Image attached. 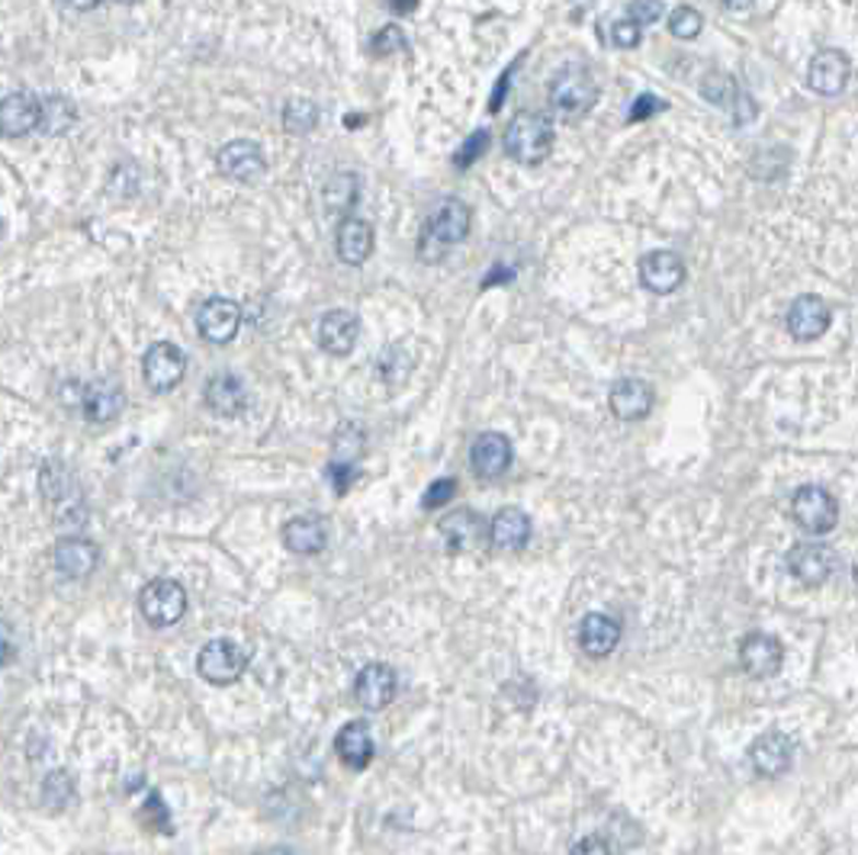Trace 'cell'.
<instances>
[{"label":"cell","instance_id":"cell-1","mask_svg":"<svg viewBox=\"0 0 858 855\" xmlns=\"http://www.w3.org/2000/svg\"><path fill=\"white\" fill-rule=\"evenodd\" d=\"M39 492L46 502V512L58 527H81L88 522V499L78 482L61 460H46L39 470Z\"/></svg>","mask_w":858,"mask_h":855},{"label":"cell","instance_id":"cell-2","mask_svg":"<svg viewBox=\"0 0 858 855\" xmlns=\"http://www.w3.org/2000/svg\"><path fill=\"white\" fill-rule=\"evenodd\" d=\"M502 145H505V155L518 164H540L547 161V155L553 151V123L547 113H537V110H518L515 119L505 126V136H502Z\"/></svg>","mask_w":858,"mask_h":855},{"label":"cell","instance_id":"cell-3","mask_svg":"<svg viewBox=\"0 0 858 855\" xmlns=\"http://www.w3.org/2000/svg\"><path fill=\"white\" fill-rule=\"evenodd\" d=\"M467 236H470V209H467V203L450 196L431 213V219L425 223V232L419 238V254H422L425 264H434V261L444 258L447 248L460 244Z\"/></svg>","mask_w":858,"mask_h":855},{"label":"cell","instance_id":"cell-4","mask_svg":"<svg viewBox=\"0 0 858 855\" xmlns=\"http://www.w3.org/2000/svg\"><path fill=\"white\" fill-rule=\"evenodd\" d=\"M547 96H550V106L560 113V116H585L595 100H598V81L595 75L585 68V65H567L553 75L550 88H547Z\"/></svg>","mask_w":858,"mask_h":855},{"label":"cell","instance_id":"cell-5","mask_svg":"<svg viewBox=\"0 0 858 855\" xmlns=\"http://www.w3.org/2000/svg\"><path fill=\"white\" fill-rule=\"evenodd\" d=\"M139 608L148 624L155 627H171L184 618L187 612V592L174 579H151L139 592Z\"/></svg>","mask_w":858,"mask_h":855},{"label":"cell","instance_id":"cell-6","mask_svg":"<svg viewBox=\"0 0 858 855\" xmlns=\"http://www.w3.org/2000/svg\"><path fill=\"white\" fill-rule=\"evenodd\" d=\"M187 374V354L171 341H155L142 357V377L151 392L178 389Z\"/></svg>","mask_w":858,"mask_h":855},{"label":"cell","instance_id":"cell-7","mask_svg":"<svg viewBox=\"0 0 858 855\" xmlns=\"http://www.w3.org/2000/svg\"><path fill=\"white\" fill-rule=\"evenodd\" d=\"M791 515L808 534H826L839 522V502L823 486H801L791 499Z\"/></svg>","mask_w":858,"mask_h":855},{"label":"cell","instance_id":"cell-8","mask_svg":"<svg viewBox=\"0 0 858 855\" xmlns=\"http://www.w3.org/2000/svg\"><path fill=\"white\" fill-rule=\"evenodd\" d=\"M244 665H248L244 650H241L239 643L222 640V637H219V640H209V643L199 650V657H196V672H199L209 685H232L241 672H244Z\"/></svg>","mask_w":858,"mask_h":855},{"label":"cell","instance_id":"cell-9","mask_svg":"<svg viewBox=\"0 0 858 855\" xmlns=\"http://www.w3.org/2000/svg\"><path fill=\"white\" fill-rule=\"evenodd\" d=\"M241 329V306L229 296H209L196 312V332L209 344H229Z\"/></svg>","mask_w":858,"mask_h":855},{"label":"cell","instance_id":"cell-10","mask_svg":"<svg viewBox=\"0 0 858 855\" xmlns=\"http://www.w3.org/2000/svg\"><path fill=\"white\" fill-rule=\"evenodd\" d=\"M216 164L236 184H258L267 174L264 151H261V145L251 142V139H236V142L222 145L219 155H216Z\"/></svg>","mask_w":858,"mask_h":855},{"label":"cell","instance_id":"cell-11","mask_svg":"<svg viewBox=\"0 0 858 855\" xmlns=\"http://www.w3.org/2000/svg\"><path fill=\"white\" fill-rule=\"evenodd\" d=\"M853 78V61L839 48H823L811 58L808 68V88L820 96H839Z\"/></svg>","mask_w":858,"mask_h":855},{"label":"cell","instance_id":"cell-12","mask_svg":"<svg viewBox=\"0 0 858 855\" xmlns=\"http://www.w3.org/2000/svg\"><path fill=\"white\" fill-rule=\"evenodd\" d=\"M43 123V96L33 91H13L3 96L0 103V133L7 139H20L33 129H39Z\"/></svg>","mask_w":858,"mask_h":855},{"label":"cell","instance_id":"cell-13","mask_svg":"<svg viewBox=\"0 0 858 855\" xmlns=\"http://www.w3.org/2000/svg\"><path fill=\"white\" fill-rule=\"evenodd\" d=\"M374 244H377L374 226L361 216H344L334 229V251H338L341 264H347V267L367 264L374 254Z\"/></svg>","mask_w":858,"mask_h":855},{"label":"cell","instance_id":"cell-14","mask_svg":"<svg viewBox=\"0 0 858 855\" xmlns=\"http://www.w3.org/2000/svg\"><path fill=\"white\" fill-rule=\"evenodd\" d=\"M399 692V675L396 669H389L386 663H367L357 672L354 682V698L361 702V708L367 711H382Z\"/></svg>","mask_w":858,"mask_h":855},{"label":"cell","instance_id":"cell-15","mask_svg":"<svg viewBox=\"0 0 858 855\" xmlns=\"http://www.w3.org/2000/svg\"><path fill=\"white\" fill-rule=\"evenodd\" d=\"M836 567H839V557L826 544H798L788 554V572L804 585H820V582L833 579Z\"/></svg>","mask_w":858,"mask_h":855},{"label":"cell","instance_id":"cell-16","mask_svg":"<svg viewBox=\"0 0 858 855\" xmlns=\"http://www.w3.org/2000/svg\"><path fill=\"white\" fill-rule=\"evenodd\" d=\"M830 319H833V312H830L826 299L816 293H804L788 309V332L794 341H816L830 329Z\"/></svg>","mask_w":858,"mask_h":855},{"label":"cell","instance_id":"cell-17","mask_svg":"<svg viewBox=\"0 0 858 855\" xmlns=\"http://www.w3.org/2000/svg\"><path fill=\"white\" fill-rule=\"evenodd\" d=\"M640 284L656 296H668L685 284V261L675 251H650L640 261Z\"/></svg>","mask_w":858,"mask_h":855},{"label":"cell","instance_id":"cell-18","mask_svg":"<svg viewBox=\"0 0 858 855\" xmlns=\"http://www.w3.org/2000/svg\"><path fill=\"white\" fill-rule=\"evenodd\" d=\"M470 467L479 479H499L512 467V441L499 431L479 434L470 447Z\"/></svg>","mask_w":858,"mask_h":855},{"label":"cell","instance_id":"cell-19","mask_svg":"<svg viewBox=\"0 0 858 855\" xmlns=\"http://www.w3.org/2000/svg\"><path fill=\"white\" fill-rule=\"evenodd\" d=\"M361 338V319L351 309H332L319 319V344L332 357H347Z\"/></svg>","mask_w":858,"mask_h":855},{"label":"cell","instance_id":"cell-20","mask_svg":"<svg viewBox=\"0 0 858 855\" xmlns=\"http://www.w3.org/2000/svg\"><path fill=\"white\" fill-rule=\"evenodd\" d=\"M785 663V650L771 634H750L740 643V665L753 679H768Z\"/></svg>","mask_w":858,"mask_h":855},{"label":"cell","instance_id":"cell-21","mask_svg":"<svg viewBox=\"0 0 858 855\" xmlns=\"http://www.w3.org/2000/svg\"><path fill=\"white\" fill-rule=\"evenodd\" d=\"M750 762H753V768L765 775V778H778V775H785L788 768H791V762H794V743L785 737V733H778V730H768L763 733L753 746H750Z\"/></svg>","mask_w":858,"mask_h":855},{"label":"cell","instance_id":"cell-22","mask_svg":"<svg viewBox=\"0 0 858 855\" xmlns=\"http://www.w3.org/2000/svg\"><path fill=\"white\" fill-rule=\"evenodd\" d=\"M203 402L219 419H239L248 409V389L236 374H216L203 389Z\"/></svg>","mask_w":858,"mask_h":855},{"label":"cell","instance_id":"cell-23","mask_svg":"<svg viewBox=\"0 0 858 855\" xmlns=\"http://www.w3.org/2000/svg\"><path fill=\"white\" fill-rule=\"evenodd\" d=\"M608 406H611V412L618 415L620 422H640L653 409V386L637 380V377H624V380L611 386Z\"/></svg>","mask_w":858,"mask_h":855},{"label":"cell","instance_id":"cell-24","mask_svg":"<svg viewBox=\"0 0 858 855\" xmlns=\"http://www.w3.org/2000/svg\"><path fill=\"white\" fill-rule=\"evenodd\" d=\"M123 406H126V396L116 380H94L81 392V409H84L88 422H94V425H106V422L119 419Z\"/></svg>","mask_w":858,"mask_h":855},{"label":"cell","instance_id":"cell-25","mask_svg":"<svg viewBox=\"0 0 858 855\" xmlns=\"http://www.w3.org/2000/svg\"><path fill=\"white\" fill-rule=\"evenodd\" d=\"M620 643V624L611 615H602V612H592L585 615L582 624H579V647L602 660V657H611L618 650Z\"/></svg>","mask_w":858,"mask_h":855},{"label":"cell","instance_id":"cell-26","mask_svg":"<svg viewBox=\"0 0 858 855\" xmlns=\"http://www.w3.org/2000/svg\"><path fill=\"white\" fill-rule=\"evenodd\" d=\"M52 560H55V570L61 572L65 579H84L96 570L100 554H96L94 544L84 540V537H61L55 544Z\"/></svg>","mask_w":858,"mask_h":855},{"label":"cell","instance_id":"cell-27","mask_svg":"<svg viewBox=\"0 0 858 855\" xmlns=\"http://www.w3.org/2000/svg\"><path fill=\"white\" fill-rule=\"evenodd\" d=\"M334 750H338V760L347 768H367L374 760V737H370L367 723H361V720L344 723L341 733L334 737Z\"/></svg>","mask_w":858,"mask_h":855},{"label":"cell","instance_id":"cell-28","mask_svg":"<svg viewBox=\"0 0 858 855\" xmlns=\"http://www.w3.org/2000/svg\"><path fill=\"white\" fill-rule=\"evenodd\" d=\"M284 544L293 554H319L329 544V527L319 515H299L284 524Z\"/></svg>","mask_w":858,"mask_h":855},{"label":"cell","instance_id":"cell-29","mask_svg":"<svg viewBox=\"0 0 858 855\" xmlns=\"http://www.w3.org/2000/svg\"><path fill=\"white\" fill-rule=\"evenodd\" d=\"M489 537L499 550H522L530 540V518L522 509H502L489 524Z\"/></svg>","mask_w":858,"mask_h":855},{"label":"cell","instance_id":"cell-30","mask_svg":"<svg viewBox=\"0 0 858 855\" xmlns=\"http://www.w3.org/2000/svg\"><path fill=\"white\" fill-rule=\"evenodd\" d=\"M479 534H482V522H479L477 512H470V509H460V512H450L447 518H441V537H444V544L454 554L473 547L479 540Z\"/></svg>","mask_w":858,"mask_h":855},{"label":"cell","instance_id":"cell-31","mask_svg":"<svg viewBox=\"0 0 858 855\" xmlns=\"http://www.w3.org/2000/svg\"><path fill=\"white\" fill-rule=\"evenodd\" d=\"M361 200V178L354 171H338L325 184H322V203L329 213L347 216Z\"/></svg>","mask_w":858,"mask_h":855},{"label":"cell","instance_id":"cell-32","mask_svg":"<svg viewBox=\"0 0 858 855\" xmlns=\"http://www.w3.org/2000/svg\"><path fill=\"white\" fill-rule=\"evenodd\" d=\"M75 123H78V106L68 96H43V123H39L43 136H65L71 133Z\"/></svg>","mask_w":858,"mask_h":855},{"label":"cell","instance_id":"cell-33","mask_svg":"<svg viewBox=\"0 0 858 855\" xmlns=\"http://www.w3.org/2000/svg\"><path fill=\"white\" fill-rule=\"evenodd\" d=\"M281 123H284L286 133L293 136H306L319 126V106L316 100H306V96H293L286 100L284 110H281Z\"/></svg>","mask_w":858,"mask_h":855},{"label":"cell","instance_id":"cell-34","mask_svg":"<svg viewBox=\"0 0 858 855\" xmlns=\"http://www.w3.org/2000/svg\"><path fill=\"white\" fill-rule=\"evenodd\" d=\"M701 96L714 106H723V110H733L740 103V84L733 81V75H723V71H711L705 81H701Z\"/></svg>","mask_w":858,"mask_h":855},{"label":"cell","instance_id":"cell-35","mask_svg":"<svg viewBox=\"0 0 858 855\" xmlns=\"http://www.w3.org/2000/svg\"><path fill=\"white\" fill-rule=\"evenodd\" d=\"M78 788H75V778L58 768V772H48L46 782H43V805L52 810H65L71 801H75Z\"/></svg>","mask_w":858,"mask_h":855},{"label":"cell","instance_id":"cell-36","mask_svg":"<svg viewBox=\"0 0 858 855\" xmlns=\"http://www.w3.org/2000/svg\"><path fill=\"white\" fill-rule=\"evenodd\" d=\"M412 357H409V351L402 347V344H392V347H386L380 354V364H377V371H380V377L386 383H392V386H399V383L405 380L409 374H412Z\"/></svg>","mask_w":858,"mask_h":855},{"label":"cell","instance_id":"cell-37","mask_svg":"<svg viewBox=\"0 0 858 855\" xmlns=\"http://www.w3.org/2000/svg\"><path fill=\"white\" fill-rule=\"evenodd\" d=\"M701 30H705V16L695 10V7H675L672 13H668V33L675 36V39H695V36H701Z\"/></svg>","mask_w":858,"mask_h":855},{"label":"cell","instance_id":"cell-38","mask_svg":"<svg viewBox=\"0 0 858 855\" xmlns=\"http://www.w3.org/2000/svg\"><path fill=\"white\" fill-rule=\"evenodd\" d=\"M364 451V431L354 425H341L334 434V460L341 464H354Z\"/></svg>","mask_w":858,"mask_h":855},{"label":"cell","instance_id":"cell-39","mask_svg":"<svg viewBox=\"0 0 858 855\" xmlns=\"http://www.w3.org/2000/svg\"><path fill=\"white\" fill-rule=\"evenodd\" d=\"M489 145H492V136H489V129H477L467 142L457 148V155H454V168H470V164H477L479 158L489 151Z\"/></svg>","mask_w":858,"mask_h":855},{"label":"cell","instance_id":"cell-40","mask_svg":"<svg viewBox=\"0 0 858 855\" xmlns=\"http://www.w3.org/2000/svg\"><path fill=\"white\" fill-rule=\"evenodd\" d=\"M370 48H374V55H377V58H382V55H392V52H402V48H409V39H405V33H402L396 23H386L380 33H374Z\"/></svg>","mask_w":858,"mask_h":855},{"label":"cell","instance_id":"cell-41","mask_svg":"<svg viewBox=\"0 0 858 855\" xmlns=\"http://www.w3.org/2000/svg\"><path fill=\"white\" fill-rule=\"evenodd\" d=\"M142 823L148 830H158V833H171V810L161 801V795H148L142 808Z\"/></svg>","mask_w":858,"mask_h":855},{"label":"cell","instance_id":"cell-42","mask_svg":"<svg viewBox=\"0 0 858 855\" xmlns=\"http://www.w3.org/2000/svg\"><path fill=\"white\" fill-rule=\"evenodd\" d=\"M457 495V479H437V482H431L428 489H425V499H422V505L425 509H441V505H447L450 499Z\"/></svg>","mask_w":858,"mask_h":855},{"label":"cell","instance_id":"cell-43","mask_svg":"<svg viewBox=\"0 0 858 855\" xmlns=\"http://www.w3.org/2000/svg\"><path fill=\"white\" fill-rule=\"evenodd\" d=\"M663 0H633L630 7H627V16L633 20V23H640V26H653L660 16H663Z\"/></svg>","mask_w":858,"mask_h":855},{"label":"cell","instance_id":"cell-44","mask_svg":"<svg viewBox=\"0 0 858 855\" xmlns=\"http://www.w3.org/2000/svg\"><path fill=\"white\" fill-rule=\"evenodd\" d=\"M611 39H615V46L618 48H637L640 46V39H643V26L633 23L630 16H627V20H618V23L611 26Z\"/></svg>","mask_w":858,"mask_h":855},{"label":"cell","instance_id":"cell-45","mask_svg":"<svg viewBox=\"0 0 858 855\" xmlns=\"http://www.w3.org/2000/svg\"><path fill=\"white\" fill-rule=\"evenodd\" d=\"M660 110H666V103L660 100V96L653 94H640L633 100V110H630V123H640V119H650L653 113H660Z\"/></svg>","mask_w":858,"mask_h":855},{"label":"cell","instance_id":"cell-46","mask_svg":"<svg viewBox=\"0 0 858 855\" xmlns=\"http://www.w3.org/2000/svg\"><path fill=\"white\" fill-rule=\"evenodd\" d=\"M329 479H332L334 492L344 495V492L351 489V482L357 479V470H354V464H341V460H334L332 467H329Z\"/></svg>","mask_w":858,"mask_h":855},{"label":"cell","instance_id":"cell-47","mask_svg":"<svg viewBox=\"0 0 858 855\" xmlns=\"http://www.w3.org/2000/svg\"><path fill=\"white\" fill-rule=\"evenodd\" d=\"M572 855H611V846L602 836H585L572 846Z\"/></svg>","mask_w":858,"mask_h":855},{"label":"cell","instance_id":"cell-48","mask_svg":"<svg viewBox=\"0 0 858 855\" xmlns=\"http://www.w3.org/2000/svg\"><path fill=\"white\" fill-rule=\"evenodd\" d=\"M512 75H515V65L499 78V84H495V91L489 96V113H499L502 110V103H505V94H508V84H512Z\"/></svg>","mask_w":858,"mask_h":855},{"label":"cell","instance_id":"cell-49","mask_svg":"<svg viewBox=\"0 0 858 855\" xmlns=\"http://www.w3.org/2000/svg\"><path fill=\"white\" fill-rule=\"evenodd\" d=\"M415 7H419V0H389V10H392V13H399V16L412 13Z\"/></svg>","mask_w":858,"mask_h":855},{"label":"cell","instance_id":"cell-50","mask_svg":"<svg viewBox=\"0 0 858 855\" xmlns=\"http://www.w3.org/2000/svg\"><path fill=\"white\" fill-rule=\"evenodd\" d=\"M71 10H94V7H100L103 0H65Z\"/></svg>","mask_w":858,"mask_h":855},{"label":"cell","instance_id":"cell-51","mask_svg":"<svg viewBox=\"0 0 858 855\" xmlns=\"http://www.w3.org/2000/svg\"><path fill=\"white\" fill-rule=\"evenodd\" d=\"M727 10H750L753 7V0H720Z\"/></svg>","mask_w":858,"mask_h":855},{"label":"cell","instance_id":"cell-52","mask_svg":"<svg viewBox=\"0 0 858 855\" xmlns=\"http://www.w3.org/2000/svg\"><path fill=\"white\" fill-rule=\"evenodd\" d=\"M258 855H293L289 850H267V853H258Z\"/></svg>","mask_w":858,"mask_h":855},{"label":"cell","instance_id":"cell-53","mask_svg":"<svg viewBox=\"0 0 858 855\" xmlns=\"http://www.w3.org/2000/svg\"><path fill=\"white\" fill-rule=\"evenodd\" d=\"M116 3H123V7H129V3H139V0H116Z\"/></svg>","mask_w":858,"mask_h":855}]
</instances>
